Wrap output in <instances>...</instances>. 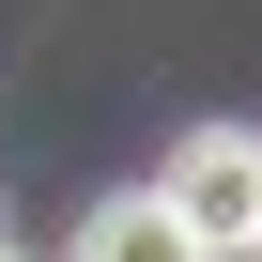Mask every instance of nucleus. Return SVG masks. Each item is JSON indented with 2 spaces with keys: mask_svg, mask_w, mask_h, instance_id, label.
Here are the masks:
<instances>
[{
  "mask_svg": "<svg viewBox=\"0 0 262 262\" xmlns=\"http://www.w3.org/2000/svg\"><path fill=\"white\" fill-rule=\"evenodd\" d=\"M155 201H170L216 262H247V247H262V139H247V123H201V139L170 155V185H155Z\"/></svg>",
  "mask_w": 262,
  "mask_h": 262,
  "instance_id": "obj_1",
  "label": "nucleus"
},
{
  "mask_svg": "<svg viewBox=\"0 0 262 262\" xmlns=\"http://www.w3.org/2000/svg\"><path fill=\"white\" fill-rule=\"evenodd\" d=\"M77 262H216V247L139 185V201H93V216H77Z\"/></svg>",
  "mask_w": 262,
  "mask_h": 262,
  "instance_id": "obj_2",
  "label": "nucleus"
},
{
  "mask_svg": "<svg viewBox=\"0 0 262 262\" xmlns=\"http://www.w3.org/2000/svg\"><path fill=\"white\" fill-rule=\"evenodd\" d=\"M0 262H16V247H0Z\"/></svg>",
  "mask_w": 262,
  "mask_h": 262,
  "instance_id": "obj_3",
  "label": "nucleus"
}]
</instances>
